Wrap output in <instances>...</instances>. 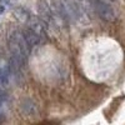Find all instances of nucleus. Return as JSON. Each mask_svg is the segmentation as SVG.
Masks as SVG:
<instances>
[{
	"label": "nucleus",
	"mask_w": 125,
	"mask_h": 125,
	"mask_svg": "<svg viewBox=\"0 0 125 125\" xmlns=\"http://www.w3.org/2000/svg\"><path fill=\"white\" fill-rule=\"evenodd\" d=\"M9 48H10V55L16 58L25 68L28 62V56L30 53V49L26 45V41L23 36V33L15 30L10 34L9 38Z\"/></svg>",
	"instance_id": "1"
},
{
	"label": "nucleus",
	"mask_w": 125,
	"mask_h": 125,
	"mask_svg": "<svg viewBox=\"0 0 125 125\" xmlns=\"http://www.w3.org/2000/svg\"><path fill=\"white\" fill-rule=\"evenodd\" d=\"M90 4L93 11L96 13V15L104 21L111 23L115 20V11L105 0H90Z\"/></svg>",
	"instance_id": "2"
},
{
	"label": "nucleus",
	"mask_w": 125,
	"mask_h": 125,
	"mask_svg": "<svg viewBox=\"0 0 125 125\" xmlns=\"http://www.w3.org/2000/svg\"><path fill=\"white\" fill-rule=\"evenodd\" d=\"M38 13H39V19L44 23L45 28H56V21L54 18L53 9L45 0H39L38 3Z\"/></svg>",
	"instance_id": "3"
},
{
	"label": "nucleus",
	"mask_w": 125,
	"mask_h": 125,
	"mask_svg": "<svg viewBox=\"0 0 125 125\" xmlns=\"http://www.w3.org/2000/svg\"><path fill=\"white\" fill-rule=\"evenodd\" d=\"M23 36H24V39L26 41V45H28V48L30 50L41 44V40H40L39 35L31 28H29V26L23 29Z\"/></svg>",
	"instance_id": "4"
},
{
	"label": "nucleus",
	"mask_w": 125,
	"mask_h": 125,
	"mask_svg": "<svg viewBox=\"0 0 125 125\" xmlns=\"http://www.w3.org/2000/svg\"><path fill=\"white\" fill-rule=\"evenodd\" d=\"M10 75H11V71H10L9 64H6V62H0V85L6 86L9 84Z\"/></svg>",
	"instance_id": "5"
},
{
	"label": "nucleus",
	"mask_w": 125,
	"mask_h": 125,
	"mask_svg": "<svg viewBox=\"0 0 125 125\" xmlns=\"http://www.w3.org/2000/svg\"><path fill=\"white\" fill-rule=\"evenodd\" d=\"M20 108L23 109V111L25 114H28V115H31V114H34L36 111V108H35V104L31 101L30 99H25L21 101V104H20Z\"/></svg>",
	"instance_id": "6"
},
{
	"label": "nucleus",
	"mask_w": 125,
	"mask_h": 125,
	"mask_svg": "<svg viewBox=\"0 0 125 125\" xmlns=\"http://www.w3.org/2000/svg\"><path fill=\"white\" fill-rule=\"evenodd\" d=\"M6 94L4 93V91H1V90H0V104H1V103H4L5 100H6Z\"/></svg>",
	"instance_id": "7"
},
{
	"label": "nucleus",
	"mask_w": 125,
	"mask_h": 125,
	"mask_svg": "<svg viewBox=\"0 0 125 125\" xmlns=\"http://www.w3.org/2000/svg\"><path fill=\"white\" fill-rule=\"evenodd\" d=\"M111 1H116V0H111Z\"/></svg>",
	"instance_id": "8"
}]
</instances>
